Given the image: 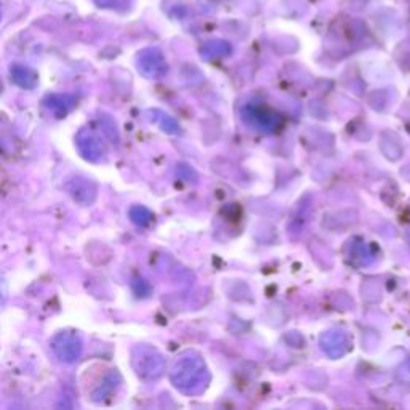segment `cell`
Segmentation results:
<instances>
[{
	"mask_svg": "<svg viewBox=\"0 0 410 410\" xmlns=\"http://www.w3.org/2000/svg\"><path fill=\"white\" fill-rule=\"evenodd\" d=\"M53 354L61 360L63 364H74L80 359L84 351V341L82 336L74 330H63L56 334L50 341Z\"/></svg>",
	"mask_w": 410,
	"mask_h": 410,
	"instance_id": "cell-1",
	"label": "cell"
},
{
	"mask_svg": "<svg viewBox=\"0 0 410 410\" xmlns=\"http://www.w3.org/2000/svg\"><path fill=\"white\" fill-rule=\"evenodd\" d=\"M77 149L89 162H101L105 158V144L98 135L90 129H82L76 136Z\"/></svg>",
	"mask_w": 410,
	"mask_h": 410,
	"instance_id": "cell-2",
	"label": "cell"
},
{
	"mask_svg": "<svg viewBox=\"0 0 410 410\" xmlns=\"http://www.w3.org/2000/svg\"><path fill=\"white\" fill-rule=\"evenodd\" d=\"M133 367L143 378H154L160 374L162 360L154 351L148 348H136L133 351Z\"/></svg>",
	"mask_w": 410,
	"mask_h": 410,
	"instance_id": "cell-3",
	"label": "cell"
},
{
	"mask_svg": "<svg viewBox=\"0 0 410 410\" xmlns=\"http://www.w3.org/2000/svg\"><path fill=\"white\" fill-rule=\"evenodd\" d=\"M69 196L80 205H90L96 199V186L87 178H71L65 184Z\"/></svg>",
	"mask_w": 410,
	"mask_h": 410,
	"instance_id": "cell-4",
	"label": "cell"
},
{
	"mask_svg": "<svg viewBox=\"0 0 410 410\" xmlns=\"http://www.w3.org/2000/svg\"><path fill=\"white\" fill-rule=\"evenodd\" d=\"M138 69L141 74L149 77V79L162 76L165 72V61L162 55L154 48L141 52L138 56Z\"/></svg>",
	"mask_w": 410,
	"mask_h": 410,
	"instance_id": "cell-5",
	"label": "cell"
},
{
	"mask_svg": "<svg viewBox=\"0 0 410 410\" xmlns=\"http://www.w3.org/2000/svg\"><path fill=\"white\" fill-rule=\"evenodd\" d=\"M43 105L56 119H63L71 111H74V107L77 106V96L69 94H53L45 96Z\"/></svg>",
	"mask_w": 410,
	"mask_h": 410,
	"instance_id": "cell-6",
	"label": "cell"
},
{
	"mask_svg": "<svg viewBox=\"0 0 410 410\" xmlns=\"http://www.w3.org/2000/svg\"><path fill=\"white\" fill-rule=\"evenodd\" d=\"M10 76H12L13 84L21 87V89H24V90L36 89L39 84L37 72L31 69L29 66L13 65L12 67H10Z\"/></svg>",
	"mask_w": 410,
	"mask_h": 410,
	"instance_id": "cell-7",
	"label": "cell"
},
{
	"mask_svg": "<svg viewBox=\"0 0 410 410\" xmlns=\"http://www.w3.org/2000/svg\"><path fill=\"white\" fill-rule=\"evenodd\" d=\"M119 374L117 372H112V374H107L105 380H102L101 385L98 388L95 389L94 394H91V399H94L95 402H102L106 401L107 398L111 396L112 393H114V389L117 388V385H119Z\"/></svg>",
	"mask_w": 410,
	"mask_h": 410,
	"instance_id": "cell-8",
	"label": "cell"
},
{
	"mask_svg": "<svg viewBox=\"0 0 410 410\" xmlns=\"http://www.w3.org/2000/svg\"><path fill=\"white\" fill-rule=\"evenodd\" d=\"M96 7L102 10H112L117 13L129 12L131 7V0H91Z\"/></svg>",
	"mask_w": 410,
	"mask_h": 410,
	"instance_id": "cell-9",
	"label": "cell"
},
{
	"mask_svg": "<svg viewBox=\"0 0 410 410\" xmlns=\"http://www.w3.org/2000/svg\"><path fill=\"white\" fill-rule=\"evenodd\" d=\"M130 218L133 223L140 224V226H144L151 219V213L144 207H138V205H136V207H131L130 210Z\"/></svg>",
	"mask_w": 410,
	"mask_h": 410,
	"instance_id": "cell-10",
	"label": "cell"
},
{
	"mask_svg": "<svg viewBox=\"0 0 410 410\" xmlns=\"http://www.w3.org/2000/svg\"><path fill=\"white\" fill-rule=\"evenodd\" d=\"M5 294H7V292H5V282H3V277H2V274H0V306L3 305Z\"/></svg>",
	"mask_w": 410,
	"mask_h": 410,
	"instance_id": "cell-11",
	"label": "cell"
},
{
	"mask_svg": "<svg viewBox=\"0 0 410 410\" xmlns=\"http://www.w3.org/2000/svg\"><path fill=\"white\" fill-rule=\"evenodd\" d=\"M0 19H2V17H0Z\"/></svg>",
	"mask_w": 410,
	"mask_h": 410,
	"instance_id": "cell-12",
	"label": "cell"
}]
</instances>
